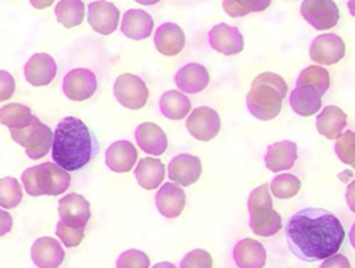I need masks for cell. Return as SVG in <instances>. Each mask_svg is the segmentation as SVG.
<instances>
[{"label":"cell","instance_id":"1","mask_svg":"<svg viewBox=\"0 0 355 268\" xmlns=\"http://www.w3.org/2000/svg\"><path fill=\"white\" fill-rule=\"evenodd\" d=\"M344 239L345 231L340 219L323 208H302L286 225L288 250L305 262L320 261L337 253Z\"/></svg>","mask_w":355,"mask_h":268},{"label":"cell","instance_id":"2","mask_svg":"<svg viewBox=\"0 0 355 268\" xmlns=\"http://www.w3.org/2000/svg\"><path fill=\"white\" fill-rule=\"evenodd\" d=\"M98 143L89 126L76 117L62 118L53 133L51 157L61 168L79 171L97 154Z\"/></svg>","mask_w":355,"mask_h":268},{"label":"cell","instance_id":"3","mask_svg":"<svg viewBox=\"0 0 355 268\" xmlns=\"http://www.w3.org/2000/svg\"><path fill=\"white\" fill-rule=\"evenodd\" d=\"M287 93V83L275 72H262L251 83L245 103L251 115L261 121H270L282 111Z\"/></svg>","mask_w":355,"mask_h":268},{"label":"cell","instance_id":"4","mask_svg":"<svg viewBox=\"0 0 355 268\" xmlns=\"http://www.w3.org/2000/svg\"><path fill=\"white\" fill-rule=\"evenodd\" d=\"M248 212L251 231L262 237L276 235L282 229V215L273 210L269 186L266 183L255 187L248 196Z\"/></svg>","mask_w":355,"mask_h":268},{"label":"cell","instance_id":"5","mask_svg":"<svg viewBox=\"0 0 355 268\" xmlns=\"http://www.w3.org/2000/svg\"><path fill=\"white\" fill-rule=\"evenodd\" d=\"M11 139L25 147L26 156L32 160H39L44 157L51 146L53 132L44 125L36 115L32 117V121L28 126L22 129H10Z\"/></svg>","mask_w":355,"mask_h":268},{"label":"cell","instance_id":"6","mask_svg":"<svg viewBox=\"0 0 355 268\" xmlns=\"http://www.w3.org/2000/svg\"><path fill=\"white\" fill-rule=\"evenodd\" d=\"M33 178L39 196H58L64 193L71 183V175L55 162H43L33 167Z\"/></svg>","mask_w":355,"mask_h":268},{"label":"cell","instance_id":"7","mask_svg":"<svg viewBox=\"0 0 355 268\" xmlns=\"http://www.w3.org/2000/svg\"><path fill=\"white\" fill-rule=\"evenodd\" d=\"M114 96L121 106L129 110H140L148 100V87L140 76L122 74L114 82Z\"/></svg>","mask_w":355,"mask_h":268},{"label":"cell","instance_id":"8","mask_svg":"<svg viewBox=\"0 0 355 268\" xmlns=\"http://www.w3.org/2000/svg\"><path fill=\"white\" fill-rule=\"evenodd\" d=\"M302 18L318 31H327L337 25L340 12L334 0H304L300 7Z\"/></svg>","mask_w":355,"mask_h":268},{"label":"cell","instance_id":"9","mask_svg":"<svg viewBox=\"0 0 355 268\" xmlns=\"http://www.w3.org/2000/svg\"><path fill=\"white\" fill-rule=\"evenodd\" d=\"M186 128L194 139L209 142L216 137L220 131L219 114L208 106H200L190 112L186 121Z\"/></svg>","mask_w":355,"mask_h":268},{"label":"cell","instance_id":"10","mask_svg":"<svg viewBox=\"0 0 355 268\" xmlns=\"http://www.w3.org/2000/svg\"><path fill=\"white\" fill-rule=\"evenodd\" d=\"M97 89V78L87 68H75L67 72L62 79V92L72 101L90 99Z\"/></svg>","mask_w":355,"mask_h":268},{"label":"cell","instance_id":"11","mask_svg":"<svg viewBox=\"0 0 355 268\" xmlns=\"http://www.w3.org/2000/svg\"><path fill=\"white\" fill-rule=\"evenodd\" d=\"M345 56V43L336 33L316 36L309 47V58L322 65H333Z\"/></svg>","mask_w":355,"mask_h":268},{"label":"cell","instance_id":"12","mask_svg":"<svg viewBox=\"0 0 355 268\" xmlns=\"http://www.w3.org/2000/svg\"><path fill=\"white\" fill-rule=\"evenodd\" d=\"M60 221L72 228H85L90 219V204L78 193H69L58 200Z\"/></svg>","mask_w":355,"mask_h":268},{"label":"cell","instance_id":"13","mask_svg":"<svg viewBox=\"0 0 355 268\" xmlns=\"http://www.w3.org/2000/svg\"><path fill=\"white\" fill-rule=\"evenodd\" d=\"M209 46L225 56L239 54L244 49V39L239 28L225 22L216 24L208 32Z\"/></svg>","mask_w":355,"mask_h":268},{"label":"cell","instance_id":"14","mask_svg":"<svg viewBox=\"0 0 355 268\" xmlns=\"http://www.w3.org/2000/svg\"><path fill=\"white\" fill-rule=\"evenodd\" d=\"M87 22L100 35H111L119 22V10L107 0H96L89 4Z\"/></svg>","mask_w":355,"mask_h":268},{"label":"cell","instance_id":"15","mask_svg":"<svg viewBox=\"0 0 355 268\" xmlns=\"http://www.w3.org/2000/svg\"><path fill=\"white\" fill-rule=\"evenodd\" d=\"M202 172L201 161L197 156L182 153L175 156L168 164V176L176 182V185L189 186L196 183Z\"/></svg>","mask_w":355,"mask_h":268},{"label":"cell","instance_id":"16","mask_svg":"<svg viewBox=\"0 0 355 268\" xmlns=\"http://www.w3.org/2000/svg\"><path fill=\"white\" fill-rule=\"evenodd\" d=\"M57 64L47 53L33 54L24 67V75L32 86H46L55 78Z\"/></svg>","mask_w":355,"mask_h":268},{"label":"cell","instance_id":"17","mask_svg":"<svg viewBox=\"0 0 355 268\" xmlns=\"http://www.w3.org/2000/svg\"><path fill=\"white\" fill-rule=\"evenodd\" d=\"M31 257L39 268H57L62 264L65 253L58 240L50 236H42L32 244Z\"/></svg>","mask_w":355,"mask_h":268},{"label":"cell","instance_id":"18","mask_svg":"<svg viewBox=\"0 0 355 268\" xmlns=\"http://www.w3.org/2000/svg\"><path fill=\"white\" fill-rule=\"evenodd\" d=\"M155 206L165 218H176L182 214L186 206V193L175 183H164L155 194Z\"/></svg>","mask_w":355,"mask_h":268},{"label":"cell","instance_id":"19","mask_svg":"<svg viewBox=\"0 0 355 268\" xmlns=\"http://www.w3.org/2000/svg\"><path fill=\"white\" fill-rule=\"evenodd\" d=\"M186 43L183 29L175 22H164L155 29L154 44L155 49L164 56L179 54Z\"/></svg>","mask_w":355,"mask_h":268},{"label":"cell","instance_id":"20","mask_svg":"<svg viewBox=\"0 0 355 268\" xmlns=\"http://www.w3.org/2000/svg\"><path fill=\"white\" fill-rule=\"evenodd\" d=\"M137 161V150L129 140H116L105 151V165L114 172H129Z\"/></svg>","mask_w":355,"mask_h":268},{"label":"cell","instance_id":"21","mask_svg":"<svg viewBox=\"0 0 355 268\" xmlns=\"http://www.w3.org/2000/svg\"><path fill=\"white\" fill-rule=\"evenodd\" d=\"M175 83L178 89L189 94L202 92L209 83L208 69L198 62H189L176 72Z\"/></svg>","mask_w":355,"mask_h":268},{"label":"cell","instance_id":"22","mask_svg":"<svg viewBox=\"0 0 355 268\" xmlns=\"http://www.w3.org/2000/svg\"><path fill=\"white\" fill-rule=\"evenodd\" d=\"M297 160V144L291 140H280L272 143L266 149L263 157L265 165L272 172L290 169Z\"/></svg>","mask_w":355,"mask_h":268},{"label":"cell","instance_id":"23","mask_svg":"<svg viewBox=\"0 0 355 268\" xmlns=\"http://www.w3.org/2000/svg\"><path fill=\"white\" fill-rule=\"evenodd\" d=\"M233 260L240 268H261L266 262V250L258 240L244 237L236 243Z\"/></svg>","mask_w":355,"mask_h":268},{"label":"cell","instance_id":"24","mask_svg":"<svg viewBox=\"0 0 355 268\" xmlns=\"http://www.w3.org/2000/svg\"><path fill=\"white\" fill-rule=\"evenodd\" d=\"M288 103L295 114L301 117H309L320 110L322 94L313 86L297 85L290 93Z\"/></svg>","mask_w":355,"mask_h":268},{"label":"cell","instance_id":"25","mask_svg":"<svg viewBox=\"0 0 355 268\" xmlns=\"http://www.w3.org/2000/svg\"><path fill=\"white\" fill-rule=\"evenodd\" d=\"M136 143L139 147L151 156H161L168 147V139L165 132L153 122H143L135 132Z\"/></svg>","mask_w":355,"mask_h":268},{"label":"cell","instance_id":"26","mask_svg":"<svg viewBox=\"0 0 355 268\" xmlns=\"http://www.w3.org/2000/svg\"><path fill=\"white\" fill-rule=\"evenodd\" d=\"M154 28L153 17L140 8H130L122 17L121 31L122 33L133 40L147 39Z\"/></svg>","mask_w":355,"mask_h":268},{"label":"cell","instance_id":"27","mask_svg":"<svg viewBox=\"0 0 355 268\" xmlns=\"http://www.w3.org/2000/svg\"><path fill=\"white\" fill-rule=\"evenodd\" d=\"M347 126V114L337 106H326L316 117V129L327 139H336Z\"/></svg>","mask_w":355,"mask_h":268},{"label":"cell","instance_id":"28","mask_svg":"<svg viewBox=\"0 0 355 268\" xmlns=\"http://www.w3.org/2000/svg\"><path fill=\"white\" fill-rule=\"evenodd\" d=\"M135 176L137 183L143 189L153 190L158 187L164 181L165 167L159 160L154 157H146V158H141L136 165Z\"/></svg>","mask_w":355,"mask_h":268},{"label":"cell","instance_id":"29","mask_svg":"<svg viewBox=\"0 0 355 268\" xmlns=\"http://www.w3.org/2000/svg\"><path fill=\"white\" fill-rule=\"evenodd\" d=\"M191 108L189 97L178 90H168L159 99V110L164 117L169 119L184 118Z\"/></svg>","mask_w":355,"mask_h":268},{"label":"cell","instance_id":"30","mask_svg":"<svg viewBox=\"0 0 355 268\" xmlns=\"http://www.w3.org/2000/svg\"><path fill=\"white\" fill-rule=\"evenodd\" d=\"M54 14L57 21L65 28H73L82 24L85 17V4L82 0H60L55 4Z\"/></svg>","mask_w":355,"mask_h":268},{"label":"cell","instance_id":"31","mask_svg":"<svg viewBox=\"0 0 355 268\" xmlns=\"http://www.w3.org/2000/svg\"><path fill=\"white\" fill-rule=\"evenodd\" d=\"M32 111L28 106L10 103L0 108V122L10 129H22L32 121Z\"/></svg>","mask_w":355,"mask_h":268},{"label":"cell","instance_id":"32","mask_svg":"<svg viewBox=\"0 0 355 268\" xmlns=\"http://www.w3.org/2000/svg\"><path fill=\"white\" fill-rule=\"evenodd\" d=\"M297 85L313 86L323 96L329 90L330 76L324 68H322L319 65H309L300 72V75L297 78Z\"/></svg>","mask_w":355,"mask_h":268},{"label":"cell","instance_id":"33","mask_svg":"<svg viewBox=\"0 0 355 268\" xmlns=\"http://www.w3.org/2000/svg\"><path fill=\"white\" fill-rule=\"evenodd\" d=\"M270 6V0H223L222 7L230 17H244L250 12H261Z\"/></svg>","mask_w":355,"mask_h":268},{"label":"cell","instance_id":"34","mask_svg":"<svg viewBox=\"0 0 355 268\" xmlns=\"http://www.w3.org/2000/svg\"><path fill=\"white\" fill-rule=\"evenodd\" d=\"M270 192L282 200L294 197L301 189V181L293 174H280L270 182Z\"/></svg>","mask_w":355,"mask_h":268},{"label":"cell","instance_id":"35","mask_svg":"<svg viewBox=\"0 0 355 268\" xmlns=\"http://www.w3.org/2000/svg\"><path fill=\"white\" fill-rule=\"evenodd\" d=\"M22 200V187L12 176L0 179V206L6 210L17 207Z\"/></svg>","mask_w":355,"mask_h":268},{"label":"cell","instance_id":"36","mask_svg":"<svg viewBox=\"0 0 355 268\" xmlns=\"http://www.w3.org/2000/svg\"><path fill=\"white\" fill-rule=\"evenodd\" d=\"M334 151L337 157L348 165L355 164V135L351 129L341 132L334 143Z\"/></svg>","mask_w":355,"mask_h":268},{"label":"cell","instance_id":"37","mask_svg":"<svg viewBox=\"0 0 355 268\" xmlns=\"http://www.w3.org/2000/svg\"><path fill=\"white\" fill-rule=\"evenodd\" d=\"M55 235L67 247H76L85 237V228H72L61 221L55 225Z\"/></svg>","mask_w":355,"mask_h":268},{"label":"cell","instance_id":"38","mask_svg":"<svg viewBox=\"0 0 355 268\" xmlns=\"http://www.w3.org/2000/svg\"><path fill=\"white\" fill-rule=\"evenodd\" d=\"M118 268H147L150 267V258L140 250H126L116 260Z\"/></svg>","mask_w":355,"mask_h":268},{"label":"cell","instance_id":"39","mask_svg":"<svg viewBox=\"0 0 355 268\" xmlns=\"http://www.w3.org/2000/svg\"><path fill=\"white\" fill-rule=\"evenodd\" d=\"M179 267L182 268H211L212 258L211 254L205 250L196 249L189 251L180 261Z\"/></svg>","mask_w":355,"mask_h":268},{"label":"cell","instance_id":"40","mask_svg":"<svg viewBox=\"0 0 355 268\" xmlns=\"http://www.w3.org/2000/svg\"><path fill=\"white\" fill-rule=\"evenodd\" d=\"M15 92V81L12 75L4 69H0V101L11 99Z\"/></svg>","mask_w":355,"mask_h":268},{"label":"cell","instance_id":"41","mask_svg":"<svg viewBox=\"0 0 355 268\" xmlns=\"http://www.w3.org/2000/svg\"><path fill=\"white\" fill-rule=\"evenodd\" d=\"M21 181H22V185H24V187H25V192H26L29 196L39 197L37 190H36V185H35V178H33V167H29V168H26V169L22 172Z\"/></svg>","mask_w":355,"mask_h":268},{"label":"cell","instance_id":"42","mask_svg":"<svg viewBox=\"0 0 355 268\" xmlns=\"http://www.w3.org/2000/svg\"><path fill=\"white\" fill-rule=\"evenodd\" d=\"M320 267H322V268H327V267L349 268L351 265H349V261H348V258H347V257H344V256H341V254L334 253V254H331V256H329V257L323 258V262H322V265H320Z\"/></svg>","mask_w":355,"mask_h":268},{"label":"cell","instance_id":"43","mask_svg":"<svg viewBox=\"0 0 355 268\" xmlns=\"http://www.w3.org/2000/svg\"><path fill=\"white\" fill-rule=\"evenodd\" d=\"M12 228V217L6 210L0 208V236L8 233Z\"/></svg>","mask_w":355,"mask_h":268},{"label":"cell","instance_id":"44","mask_svg":"<svg viewBox=\"0 0 355 268\" xmlns=\"http://www.w3.org/2000/svg\"><path fill=\"white\" fill-rule=\"evenodd\" d=\"M31 4L37 8V10H43V8H47L50 7L55 0H29Z\"/></svg>","mask_w":355,"mask_h":268},{"label":"cell","instance_id":"45","mask_svg":"<svg viewBox=\"0 0 355 268\" xmlns=\"http://www.w3.org/2000/svg\"><path fill=\"white\" fill-rule=\"evenodd\" d=\"M135 1L139 4H143V6H153V4L158 3L159 0H135Z\"/></svg>","mask_w":355,"mask_h":268},{"label":"cell","instance_id":"46","mask_svg":"<svg viewBox=\"0 0 355 268\" xmlns=\"http://www.w3.org/2000/svg\"><path fill=\"white\" fill-rule=\"evenodd\" d=\"M155 267H173V264H171V262H161V264H157Z\"/></svg>","mask_w":355,"mask_h":268}]
</instances>
